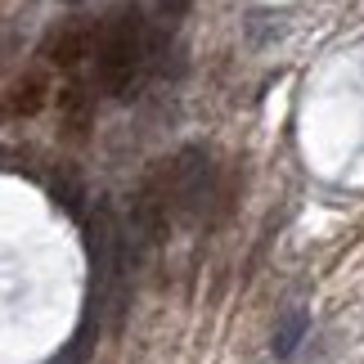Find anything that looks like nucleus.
<instances>
[{
	"label": "nucleus",
	"mask_w": 364,
	"mask_h": 364,
	"mask_svg": "<svg viewBox=\"0 0 364 364\" xmlns=\"http://www.w3.org/2000/svg\"><path fill=\"white\" fill-rule=\"evenodd\" d=\"M166 46L153 41L149 32V14L139 5H117L113 14L95 18V50H90V63H95V81L117 95V100H131V95L144 86V77L158 68V54Z\"/></svg>",
	"instance_id": "nucleus-1"
},
{
	"label": "nucleus",
	"mask_w": 364,
	"mask_h": 364,
	"mask_svg": "<svg viewBox=\"0 0 364 364\" xmlns=\"http://www.w3.org/2000/svg\"><path fill=\"white\" fill-rule=\"evenodd\" d=\"M68 5H77V0H68Z\"/></svg>",
	"instance_id": "nucleus-8"
},
{
	"label": "nucleus",
	"mask_w": 364,
	"mask_h": 364,
	"mask_svg": "<svg viewBox=\"0 0 364 364\" xmlns=\"http://www.w3.org/2000/svg\"><path fill=\"white\" fill-rule=\"evenodd\" d=\"M90 50H95V23H90V18L63 23L59 32H50V41H46L50 63H59V68H77V63H86V59H90Z\"/></svg>",
	"instance_id": "nucleus-2"
},
{
	"label": "nucleus",
	"mask_w": 364,
	"mask_h": 364,
	"mask_svg": "<svg viewBox=\"0 0 364 364\" xmlns=\"http://www.w3.org/2000/svg\"><path fill=\"white\" fill-rule=\"evenodd\" d=\"M306 333H311V311H306V306H288V311L274 319V338H270L274 360H292V351L306 342Z\"/></svg>",
	"instance_id": "nucleus-3"
},
{
	"label": "nucleus",
	"mask_w": 364,
	"mask_h": 364,
	"mask_svg": "<svg viewBox=\"0 0 364 364\" xmlns=\"http://www.w3.org/2000/svg\"><path fill=\"white\" fill-rule=\"evenodd\" d=\"M50 189H54V198H59L68 212L81 216V185H77L73 176H54V180H50Z\"/></svg>",
	"instance_id": "nucleus-5"
},
{
	"label": "nucleus",
	"mask_w": 364,
	"mask_h": 364,
	"mask_svg": "<svg viewBox=\"0 0 364 364\" xmlns=\"http://www.w3.org/2000/svg\"><path fill=\"white\" fill-rule=\"evenodd\" d=\"M5 158H9V153H5V149H0V166H5Z\"/></svg>",
	"instance_id": "nucleus-7"
},
{
	"label": "nucleus",
	"mask_w": 364,
	"mask_h": 364,
	"mask_svg": "<svg viewBox=\"0 0 364 364\" xmlns=\"http://www.w3.org/2000/svg\"><path fill=\"white\" fill-rule=\"evenodd\" d=\"M41 104H46V81H41L36 73L23 77L18 86H14V95H9V113H36Z\"/></svg>",
	"instance_id": "nucleus-4"
},
{
	"label": "nucleus",
	"mask_w": 364,
	"mask_h": 364,
	"mask_svg": "<svg viewBox=\"0 0 364 364\" xmlns=\"http://www.w3.org/2000/svg\"><path fill=\"white\" fill-rule=\"evenodd\" d=\"M9 54H14V32H9V27H0V73H5Z\"/></svg>",
	"instance_id": "nucleus-6"
}]
</instances>
